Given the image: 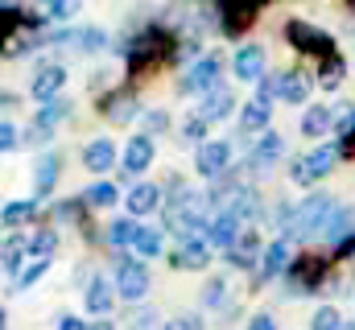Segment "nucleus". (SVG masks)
Masks as SVG:
<instances>
[{
	"instance_id": "nucleus-43",
	"label": "nucleus",
	"mask_w": 355,
	"mask_h": 330,
	"mask_svg": "<svg viewBox=\"0 0 355 330\" xmlns=\"http://www.w3.org/2000/svg\"><path fill=\"white\" fill-rule=\"evenodd\" d=\"M202 302H207V306H223V302H227V281H219V277H215V281H207Z\"/></svg>"
},
{
	"instance_id": "nucleus-1",
	"label": "nucleus",
	"mask_w": 355,
	"mask_h": 330,
	"mask_svg": "<svg viewBox=\"0 0 355 330\" xmlns=\"http://www.w3.org/2000/svg\"><path fill=\"white\" fill-rule=\"evenodd\" d=\"M335 215V198L331 194H310L297 207H281V236L285 240H314L327 232V219Z\"/></svg>"
},
{
	"instance_id": "nucleus-31",
	"label": "nucleus",
	"mask_w": 355,
	"mask_h": 330,
	"mask_svg": "<svg viewBox=\"0 0 355 330\" xmlns=\"http://www.w3.org/2000/svg\"><path fill=\"white\" fill-rule=\"evenodd\" d=\"M162 248H166V232H162V227H141L132 252H137V256H157Z\"/></svg>"
},
{
	"instance_id": "nucleus-5",
	"label": "nucleus",
	"mask_w": 355,
	"mask_h": 330,
	"mask_svg": "<svg viewBox=\"0 0 355 330\" xmlns=\"http://www.w3.org/2000/svg\"><path fill=\"white\" fill-rule=\"evenodd\" d=\"M149 285H153V277H149V268L141 260H132V256L116 260V289H120L124 302H141L149 293Z\"/></svg>"
},
{
	"instance_id": "nucleus-44",
	"label": "nucleus",
	"mask_w": 355,
	"mask_h": 330,
	"mask_svg": "<svg viewBox=\"0 0 355 330\" xmlns=\"http://www.w3.org/2000/svg\"><path fill=\"white\" fill-rule=\"evenodd\" d=\"M107 37H103V29H83V33H75V46L79 50H99Z\"/></svg>"
},
{
	"instance_id": "nucleus-25",
	"label": "nucleus",
	"mask_w": 355,
	"mask_h": 330,
	"mask_svg": "<svg viewBox=\"0 0 355 330\" xmlns=\"http://www.w3.org/2000/svg\"><path fill=\"white\" fill-rule=\"evenodd\" d=\"M335 128V107H306V116H302V132L306 137H322V132H331Z\"/></svg>"
},
{
	"instance_id": "nucleus-17",
	"label": "nucleus",
	"mask_w": 355,
	"mask_h": 330,
	"mask_svg": "<svg viewBox=\"0 0 355 330\" xmlns=\"http://www.w3.org/2000/svg\"><path fill=\"white\" fill-rule=\"evenodd\" d=\"M157 202H162V186L157 182H137L132 190H128V215H149V211H157Z\"/></svg>"
},
{
	"instance_id": "nucleus-46",
	"label": "nucleus",
	"mask_w": 355,
	"mask_h": 330,
	"mask_svg": "<svg viewBox=\"0 0 355 330\" xmlns=\"http://www.w3.org/2000/svg\"><path fill=\"white\" fill-rule=\"evenodd\" d=\"M339 153H343V162H355V128H347V132H343Z\"/></svg>"
},
{
	"instance_id": "nucleus-15",
	"label": "nucleus",
	"mask_w": 355,
	"mask_h": 330,
	"mask_svg": "<svg viewBox=\"0 0 355 330\" xmlns=\"http://www.w3.org/2000/svg\"><path fill=\"white\" fill-rule=\"evenodd\" d=\"M289 264H293V256H289V240L281 236V240H272L265 248V260H261V281L268 277H285L289 272Z\"/></svg>"
},
{
	"instance_id": "nucleus-33",
	"label": "nucleus",
	"mask_w": 355,
	"mask_h": 330,
	"mask_svg": "<svg viewBox=\"0 0 355 330\" xmlns=\"http://www.w3.org/2000/svg\"><path fill=\"white\" fill-rule=\"evenodd\" d=\"M46 272H50V260H46V256H37L29 268H21V272L12 277V289H29V285H33V281H42Z\"/></svg>"
},
{
	"instance_id": "nucleus-40",
	"label": "nucleus",
	"mask_w": 355,
	"mask_h": 330,
	"mask_svg": "<svg viewBox=\"0 0 355 330\" xmlns=\"http://www.w3.org/2000/svg\"><path fill=\"white\" fill-rule=\"evenodd\" d=\"M207 128H211V120H207V116H190V120L182 124V137H186V141H202V137H207Z\"/></svg>"
},
{
	"instance_id": "nucleus-37",
	"label": "nucleus",
	"mask_w": 355,
	"mask_h": 330,
	"mask_svg": "<svg viewBox=\"0 0 355 330\" xmlns=\"http://www.w3.org/2000/svg\"><path fill=\"white\" fill-rule=\"evenodd\" d=\"M339 327H343V318H339L335 306H322V310H314V318H310V330H339Z\"/></svg>"
},
{
	"instance_id": "nucleus-36",
	"label": "nucleus",
	"mask_w": 355,
	"mask_h": 330,
	"mask_svg": "<svg viewBox=\"0 0 355 330\" xmlns=\"http://www.w3.org/2000/svg\"><path fill=\"white\" fill-rule=\"evenodd\" d=\"M79 12V0H46L42 4V17L46 21H71Z\"/></svg>"
},
{
	"instance_id": "nucleus-35",
	"label": "nucleus",
	"mask_w": 355,
	"mask_h": 330,
	"mask_svg": "<svg viewBox=\"0 0 355 330\" xmlns=\"http://www.w3.org/2000/svg\"><path fill=\"white\" fill-rule=\"evenodd\" d=\"M87 207H112L116 198H120V190L112 186V182H95V186H87Z\"/></svg>"
},
{
	"instance_id": "nucleus-4",
	"label": "nucleus",
	"mask_w": 355,
	"mask_h": 330,
	"mask_svg": "<svg viewBox=\"0 0 355 330\" xmlns=\"http://www.w3.org/2000/svg\"><path fill=\"white\" fill-rule=\"evenodd\" d=\"M219 75H223V58H219V54H202V58H198V62L182 75L178 91H182V95H207V91L223 87V82H219Z\"/></svg>"
},
{
	"instance_id": "nucleus-27",
	"label": "nucleus",
	"mask_w": 355,
	"mask_h": 330,
	"mask_svg": "<svg viewBox=\"0 0 355 330\" xmlns=\"http://www.w3.org/2000/svg\"><path fill=\"white\" fill-rule=\"evenodd\" d=\"M339 157H343V153H339V145H318V149H310V153H306V162H310V169H314V177H327V173L335 169Z\"/></svg>"
},
{
	"instance_id": "nucleus-49",
	"label": "nucleus",
	"mask_w": 355,
	"mask_h": 330,
	"mask_svg": "<svg viewBox=\"0 0 355 330\" xmlns=\"http://www.w3.org/2000/svg\"><path fill=\"white\" fill-rule=\"evenodd\" d=\"M339 256H343V260H352V256H355V236H347V240L339 244Z\"/></svg>"
},
{
	"instance_id": "nucleus-2",
	"label": "nucleus",
	"mask_w": 355,
	"mask_h": 330,
	"mask_svg": "<svg viewBox=\"0 0 355 330\" xmlns=\"http://www.w3.org/2000/svg\"><path fill=\"white\" fill-rule=\"evenodd\" d=\"M322 277H327L322 252H302V256H293V264L285 272V293L289 297H306V293H314L322 285Z\"/></svg>"
},
{
	"instance_id": "nucleus-13",
	"label": "nucleus",
	"mask_w": 355,
	"mask_h": 330,
	"mask_svg": "<svg viewBox=\"0 0 355 330\" xmlns=\"http://www.w3.org/2000/svg\"><path fill=\"white\" fill-rule=\"evenodd\" d=\"M232 112H236V95H232V87H215V91H207V99H202V107H198V116H207L211 124L227 120Z\"/></svg>"
},
{
	"instance_id": "nucleus-39",
	"label": "nucleus",
	"mask_w": 355,
	"mask_h": 330,
	"mask_svg": "<svg viewBox=\"0 0 355 330\" xmlns=\"http://www.w3.org/2000/svg\"><path fill=\"white\" fill-rule=\"evenodd\" d=\"M141 124H145V137H149V132H166V128H170V112L153 107V112H145V116H141Z\"/></svg>"
},
{
	"instance_id": "nucleus-14",
	"label": "nucleus",
	"mask_w": 355,
	"mask_h": 330,
	"mask_svg": "<svg viewBox=\"0 0 355 330\" xmlns=\"http://www.w3.org/2000/svg\"><path fill=\"white\" fill-rule=\"evenodd\" d=\"M116 285L112 281H103V277H91V285L83 289V306H87L91 314H107L112 306H116Z\"/></svg>"
},
{
	"instance_id": "nucleus-11",
	"label": "nucleus",
	"mask_w": 355,
	"mask_h": 330,
	"mask_svg": "<svg viewBox=\"0 0 355 330\" xmlns=\"http://www.w3.org/2000/svg\"><path fill=\"white\" fill-rule=\"evenodd\" d=\"M67 87V71L62 67H42L33 82H29V95L33 99H42V103H50V99H58V91Z\"/></svg>"
},
{
	"instance_id": "nucleus-29",
	"label": "nucleus",
	"mask_w": 355,
	"mask_h": 330,
	"mask_svg": "<svg viewBox=\"0 0 355 330\" xmlns=\"http://www.w3.org/2000/svg\"><path fill=\"white\" fill-rule=\"evenodd\" d=\"M33 215H37V202H33V198H25V202H8V207H4V215H0V223L12 232V227H21V223H25V219H33Z\"/></svg>"
},
{
	"instance_id": "nucleus-28",
	"label": "nucleus",
	"mask_w": 355,
	"mask_h": 330,
	"mask_svg": "<svg viewBox=\"0 0 355 330\" xmlns=\"http://www.w3.org/2000/svg\"><path fill=\"white\" fill-rule=\"evenodd\" d=\"M67 120H71V99H62V95L50 99V103L37 112V124H42V128H58V124H67Z\"/></svg>"
},
{
	"instance_id": "nucleus-34",
	"label": "nucleus",
	"mask_w": 355,
	"mask_h": 330,
	"mask_svg": "<svg viewBox=\"0 0 355 330\" xmlns=\"http://www.w3.org/2000/svg\"><path fill=\"white\" fill-rule=\"evenodd\" d=\"M54 252H58V232H54V227H42V232L29 240V256H46V260H50Z\"/></svg>"
},
{
	"instance_id": "nucleus-41",
	"label": "nucleus",
	"mask_w": 355,
	"mask_h": 330,
	"mask_svg": "<svg viewBox=\"0 0 355 330\" xmlns=\"http://www.w3.org/2000/svg\"><path fill=\"white\" fill-rule=\"evenodd\" d=\"M83 207H87V198H67L54 207V219H83Z\"/></svg>"
},
{
	"instance_id": "nucleus-23",
	"label": "nucleus",
	"mask_w": 355,
	"mask_h": 330,
	"mask_svg": "<svg viewBox=\"0 0 355 330\" xmlns=\"http://www.w3.org/2000/svg\"><path fill=\"white\" fill-rule=\"evenodd\" d=\"M137 236H141V223H137V215H128V219H116V223L107 227V244H112V252H132Z\"/></svg>"
},
{
	"instance_id": "nucleus-12",
	"label": "nucleus",
	"mask_w": 355,
	"mask_h": 330,
	"mask_svg": "<svg viewBox=\"0 0 355 330\" xmlns=\"http://www.w3.org/2000/svg\"><path fill=\"white\" fill-rule=\"evenodd\" d=\"M58 173H62V153H42V157H37V169H33V190H37V198L54 194Z\"/></svg>"
},
{
	"instance_id": "nucleus-16",
	"label": "nucleus",
	"mask_w": 355,
	"mask_h": 330,
	"mask_svg": "<svg viewBox=\"0 0 355 330\" xmlns=\"http://www.w3.org/2000/svg\"><path fill=\"white\" fill-rule=\"evenodd\" d=\"M149 165H153V141H149V137H132V141L124 145L120 169H124V173H141V169H149Z\"/></svg>"
},
{
	"instance_id": "nucleus-45",
	"label": "nucleus",
	"mask_w": 355,
	"mask_h": 330,
	"mask_svg": "<svg viewBox=\"0 0 355 330\" xmlns=\"http://www.w3.org/2000/svg\"><path fill=\"white\" fill-rule=\"evenodd\" d=\"M162 330H207V322L198 314H182V318H170Z\"/></svg>"
},
{
	"instance_id": "nucleus-20",
	"label": "nucleus",
	"mask_w": 355,
	"mask_h": 330,
	"mask_svg": "<svg viewBox=\"0 0 355 330\" xmlns=\"http://www.w3.org/2000/svg\"><path fill=\"white\" fill-rule=\"evenodd\" d=\"M236 75L244 82L265 79V50H261V46H244V50L236 54Z\"/></svg>"
},
{
	"instance_id": "nucleus-3",
	"label": "nucleus",
	"mask_w": 355,
	"mask_h": 330,
	"mask_svg": "<svg viewBox=\"0 0 355 330\" xmlns=\"http://www.w3.org/2000/svg\"><path fill=\"white\" fill-rule=\"evenodd\" d=\"M285 42H289L297 54H310V58H318V62L335 54V37L322 33V29H314L310 21H289V25H285Z\"/></svg>"
},
{
	"instance_id": "nucleus-8",
	"label": "nucleus",
	"mask_w": 355,
	"mask_h": 330,
	"mask_svg": "<svg viewBox=\"0 0 355 330\" xmlns=\"http://www.w3.org/2000/svg\"><path fill=\"white\" fill-rule=\"evenodd\" d=\"M194 165H198L202 177H223V173L232 169V145H227V141H202Z\"/></svg>"
},
{
	"instance_id": "nucleus-53",
	"label": "nucleus",
	"mask_w": 355,
	"mask_h": 330,
	"mask_svg": "<svg viewBox=\"0 0 355 330\" xmlns=\"http://www.w3.org/2000/svg\"><path fill=\"white\" fill-rule=\"evenodd\" d=\"M132 330H157V327H132Z\"/></svg>"
},
{
	"instance_id": "nucleus-6",
	"label": "nucleus",
	"mask_w": 355,
	"mask_h": 330,
	"mask_svg": "<svg viewBox=\"0 0 355 330\" xmlns=\"http://www.w3.org/2000/svg\"><path fill=\"white\" fill-rule=\"evenodd\" d=\"M244 211L240 207H227V211H215V219H211V227H207V240L215 248H223V252H232L236 240L244 236Z\"/></svg>"
},
{
	"instance_id": "nucleus-48",
	"label": "nucleus",
	"mask_w": 355,
	"mask_h": 330,
	"mask_svg": "<svg viewBox=\"0 0 355 330\" xmlns=\"http://www.w3.org/2000/svg\"><path fill=\"white\" fill-rule=\"evenodd\" d=\"M58 330H87V322H83V318H75V314H62Z\"/></svg>"
},
{
	"instance_id": "nucleus-30",
	"label": "nucleus",
	"mask_w": 355,
	"mask_h": 330,
	"mask_svg": "<svg viewBox=\"0 0 355 330\" xmlns=\"http://www.w3.org/2000/svg\"><path fill=\"white\" fill-rule=\"evenodd\" d=\"M347 75V67H343V58L339 54H331V58H322V67H318V82H322V91H335L339 82Z\"/></svg>"
},
{
	"instance_id": "nucleus-51",
	"label": "nucleus",
	"mask_w": 355,
	"mask_h": 330,
	"mask_svg": "<svg viewBox=\"0 0 355 330\" xmlns=\"http://www.w3.org/2000/svg\"><path fill=\"white\" fill-rule=\"evenodd\" d=\"M87 330H116V327H112V322H103V318H99V322H91Z\"/></svg>"
},
{
	"instance_id": "nucleus-10",
	"label": "nucleus",
	"mask_w": 355,
	"mask_h": 330,
	"mask_svg": "<svg viewBox=\"0 0 355 330\" xmlns=\"http://www.w3.org/2000/svg\"><path fill=\"white\" fill-rule=\"evenodd\" d=\"M99 112H103V120H112V124H128V120L137 116V95H132V91H112V95L99 99Z\"/></svg>"
},
{
	"instance_id": "nucleus-22",
	"label": "nucleus",
	"mask_w": 355,
	"mask_h": 330,
	"mask_svg": "<svg viewBox=\"0 0 355 330\" xmlns=\"http://www.w3.org/2000/svg\"><path fill=\"white\" fill-rule=\"evenodd\" d=\"M347 236H355V207H335V215L327 219L322 240H327V244H343Z\"/></svg>"
},
{
	"instance_id": "nucleus-24",
	"label": "nucleus",
	"mask_w": 355,
	"mask_h": 330,
	"mask_svg": "<svg viewBox=\"0 0 355 330\" xmlns=\"http://www.w3.org/2000/svg\"><path fill=\"white\" fill-rule=\"evenodd\" d=\"M83 165H87L91 173H103V169H112L116 165V145L112 141H91L87 149H83Z\"/></svg>"
},
{
	"instance_id": "nucleus-52",
	"label": "nucleus",
	"mask_w": 355,
	"mask_h": 330,
	"mask_svg": "<svg viewBox=\"0 0 355 330\" xmlns=\"http://www.w3.org/2000/svg\"><path fill=\"white\" fill-rule=\"evenodd\" d=\"M339 330H355V322H343V327H339Z\"/></svg>"
},
{
	"instance_id": "nucleus-19",
	"label": "nucleus",
	"mask_w": 355,
	"mask_h": 330,
	"mask_svg": "<svg viewBox=\"0 0 355 330\" xmlns=\"http://www.w3.org/2000/svg\"><path fill=\"white\" fill-rule=\"evenodd\" d=\"M265 248L268 244H261L257 232H244V236L236 240V248H232V264H240V268H257V260H265Z\"/></svg>"
},
{
	"instance_id": "nucleus-18",
	"label": "nucleus",
	"mask_w": 355,
	"mask_h": 330,
	"mask_svg": "<svg viewBox=\"0 0 355 330\" xmlns=\"http://www.w3.org/2000/svg\"><path fill=\"white\" fill-rule=\"evenodd\" d=\"M281 153H285V141L277 137V132H265L261 141H257V149H252V157H248V165L261 173V169H272V165L281 162Z\"/></svg>"
},
{
	"instance_id": "nucleus-7",
	"label": "nucleus",
	"mask_w": 355,
	"mask_h": 330,
	"mask_svg": "<svg viewBox=\"0 0 355 330\" xmlns=\"http://www.w3.org/2000/svg\"><path fill=\"white\" fill-rule=\"evenodd\" d=\"M215 4H219V25L227 37H240L252 25V17L261 12V0H215Z\"/></svg>"
},
{
	"instance_id": "nucleus-21",
	"label": "nucleus",
	"mask_w": 355,
	"mask_h": 330,
	"mask_svg": "<svg viewBox=\"0 0 355 330\" xmlns=\"http://www.w3.org/2000/svg\"><path fill=\"white\" fill-rule=\"evenodd\" d=\"M310 91H314V82H310V75H306V71H285V75H281V91H277V95H281L285 103H306V99H310Z\"/></svg>"
},
{
	"instance_id": "nucleus-50",
	"label": "nucleus",
	"mask_w": 355,
	"mask_h": 330,
	"mask_svg": "<svg viewBox=\"0 0 355 330\" xmlns=\"http://www.w3.org/2000/svg\"><path fill=\"white\" fill-rule=\"evenodd\" d=\"M21 4H25V0H0V8H4V12H8V8H21Z\"/></svg>"
},
{
	"instance_id": "nucleus-38",
	"label": "nucleus",
	"mask_w": 355,
	"mask_h": 330,
	"mask_svg": "<svg viewBox=\"0 0 355 330\" xmlns=\"http://www.w3.org/2000/svg\"><path fill=\"white\" fill-rule=\"evenodd\" d=\"M289 177H293L297 186H314V182H318V177H314V169H310V162H306V153L289 162Z\"/></svg>"
},
{
	"instance_id": "nucleus-32",
	"label": "nucleus",
	"mask_w": 355,
	"mask_h": 330,
	"mask_svg": "<svg viewBox=\"0 0 355 330\" xmlns=\"http://www.w3.org/2000/svg\"><path fill=\"white\" fill-rule=\"evenodd\" d=\"M25 252H29V244H25L21 236H8V240H4V272H8V277L21 272V256H25Z\"/></svg>"
},
{
	"instance_id": "nucleus-9",
	"label": "nucleus",
	"mask_w": 355,
	"mask_h": 330,
	"mask_svg": "<svg viewBox=\"0 0 355 330\" xmlns=\"http://www.w3.org/2000/svg\"><path fill=\"white\" fill-rule=\"evenodd\" d=\"M211 240H202V236H186L182 248L174 252V268H190V272H198V268H207L211 264Z\"/></svg>"
},
{
	"instance_id": "nucleus-47",
	"label": "nucleus",
	"mask_w": 355,
	"mask_h": 330,
	"mask_svg": "<svg viewBox=\"0 0 355 330\" xmlns=\"http://www.w3.org/2000/svg\"><path fill=\"white\" fill-rule=\"evenodd\" d=\"M248 330H277V322H272V314H257V318L248 322Z\"/></svg>"
},
{
	"instance_id": "nucleus-26",
	"label": "nucleus",
	"mask_w": 355,
	"mask_h": 330,
	"mask_svg": "<svg viewBox=\"0 0 355 330\" xmlns=\"http://www.w3.org/2000/svg\"><path fill=\"white\" fill-rule=\"evenodd\" d=\"M240 128H244V132H265L268 128V99H252V103H244V112H240Z\"/></svg>"
},
{
	"instance_id": "nucleus-42",
	"label": "nucleus",
	"mask_w": 355,
	"mask_h": 330,
	"mask_svg": "<svg viewBox=\"0 0 355 330\" xmlns=\"http://www.w3.org/2000/svg\"><path fill=\"white\" fill-rule=\"evenodd\" d=\"M17 145H21V132H17L12 120H4V124H0V149H4V153H17Z\"/></svg>"
}]
</instances>
